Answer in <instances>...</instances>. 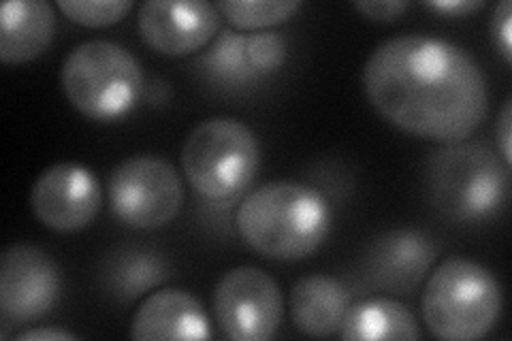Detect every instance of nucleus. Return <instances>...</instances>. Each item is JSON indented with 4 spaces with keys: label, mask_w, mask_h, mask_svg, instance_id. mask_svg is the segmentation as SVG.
Here are the masks:
<instances>
[{
    "label": "nucleus",
    "mask_w": 512,
    "mask_h": 341,
    "mask_svg": "<svg viewBox=\"0 0 512 341\" xmlns=\"http://www.w3.org/2000/svg\"><path fill=\"white\" fill-rule=\"evenodd\" d=\"M363 90L389 124L440 145L468 141L489 116L487 77L476 58L421 32L382 41L363 67Z\"/></svg>",
    "instance_id": "nucleus-1"
},
{
    "label": "nucleus",
    "mask_w": 512,
    "mask_h": 341,
    "mask_svg": "<svg viewBox=\"0 0 512 341\" xmlns=\"http://www.w3.org/2000/svg\"><path fill=\"white\" fill-rule=\"evenodd\" d=\"M331 220V207L323 194L288 180L250 190L235 214L239 235L248 246L282 263L312 256L327 241Z\"/></svg>",
    "instance_id": "nucleus-2"
},
{
    "label": "nucleus",
    "mask_w": 512,
    "mask_h": 341,
    "mask_svg": "<svg viewBox=\"0 0 512 341\" xmlns=\"http://www.w3.org/2000/svg\"><path fill=\"white\" fill-rule=\"evenodd\" d=\"M427 197L453 222H485L510 197V167L485 143L442 145L427 160Z\"/></svg>",
    "instance_id": "nucleus-3"
},
{
    "label": "nucleus",
    "mask_w": 512,
    "mask_h": 341,
    "mask_svg": "<svg viewBox=\"0 0 512 341\" xmlns=\"http://www.w3.org/2000/svg\"><path fill=\"white\" fill-rule=\"evenodd\" d=\"M502 305V286L491 269L466 256H451L431 271L421 310L436 339L476 341L495 329Z\"/></svg>",
    "instance_id": "nucleus-4"
},
{
    "label": "nucleus",
    "mask_w": 512,
    "mask_h": 341,
    "mask_svg": "<svg viewBox=\"0 0 512 341\" xmlns=\"http://www.w3.org/2000/svg\"><path fill=\"white\" fill-rule=\"evenodd\" d=\"M62 92L82 116L96 122L124 118L143 96L139 60L114 41L94 39L64 58Z\"/></svg>",
    "instance_id": "nucleus-5"
},
{
    "label": "nucleus",
    "mask_w": 512,
    "mask_h": 341,
    "mask_svg": "<svg viewBox=\"0 0 512 341\" xmlns=\"http://www.w3.org/2000/svg\"><path fill=\"white\" fill-rule=\"evenodd\" d=\"M259 167V137L237 118L203 120L182 145L186 180L207 201L237 199L250 188Z\"/></svg>",
    "instance_id": "nucleus-6"
},
{
    "label": "nucleus",
    "mask_w": 512,
    "mask_h": 341,
    "mask_svg": "<svg viewBox=\"0 0 512 341\" xmlns=\"http://www.w3.org/2000/svg\"><path fill=\"white\" fill-rule=\"evenodd\" d=\"M109 207L120 222L139 231L167 226L184 205V182L169 160L137 154L111 171Z\"/></svg>",
    "instance_id": "nucleus-7"
},
{
    "label": "nucleus",
    "mask_w": 512,
    "mask_h": 341,
    "mask_svg": "<svg viewBox=\"0 0 512 341\" xmlns=\"http://www.w3.org/2000/svg\"><path fill=\"white\" fill-rule=\"evenodd\" d=\"M62 292L54 258L32 243H13L0 256V337L50 314Z\"/></svg>",
    "instance_id": "nucleus-8"
},
{
    "label": "nucleus",
    "mask_w": 512,
    "mask_h": 341,
    "mask_svg": "<svg viewBox=\"0 0 512 341\" xmlns=\"http://www.w3.org/2000/svg\"><path fill=\"white\" fill-rule=\"evenodd\" d=\"M214 314L224 337L267 341L278 333L284 316L282 290L259 267L229 269L214 288Z\"/></svg>",
    "instance_id": "nucleus-9"
},
{
    "label": "nucleus",
    "mask_w": 512,
    "mask_h": 341,
    "mask_svg": "<svg viewBox=\"0 0 512 341\" xmlns=\"http://www.w3.org/2000/svg\"><path fill=\"white\" fill-rule=\"evenodd\" d=\"M103 190L92 169L77 162L47 167L30 190V209L45 229L79 233L99 216Z\"/></svg>",
    "instance_id": "nucleus-10"
},
{
    "label": "nucleus",
    "mask_w": 512,
    "mask_h": 341,
    "mask_svg": "<svg viewBox=\"0 0 512 341\" xmlns=\"http://www.w3.org/2000/svg\"><path fill=\"white\" fill-rule=\"evenodd\" d=\"M438 261V246L419 229L387 231L367 246L361 271L367 284L391 292V295H414L427 273Z\"/></svg>",
    "instance_id": "nucleus-11"
},
{
    "label": "nucleus",
    "mask_w": 512,
    "mask_h": 341,
    "mask_svg": "<svg viewBox=\"0 0 512 341\" xmlns=\"http://www.w3.org/2000/svg\"><path fill=\"white\" fill-rule=\"evenodd\" d=\"M220 11L203 0H148L139 7L143 41L165 56H188L210 45L220 32Z\"/></svg>",
    "instance_id": "nucleus-12"
},
{
    "label": "nucleus",
    "mask_w": 512,
    "mask_h": 341,
    "mask_svg": "<svg viewBox=\"0 0 512 341\" xmlns=\"http://www.w3.org/2000/svg\"><path fill=\"white\" fill-rule=\"evenodd\" d=\"M131 339L175 341L212 339V324L203 303L182 288H163L146 297L133 316Z\"/></svg>",
    "instance_id": "nucleus-13"
},
{
    "label": "nucleus",
    "mask_w": 512,
    "mask_h": 341,
    "mask_svg": "<svg viewBox=\"0 0 512 341\" xmlns=\"http://www.w3.org/2000/svg\"><path fill=\"white\" fill-rule=\"evenodd\" d=\"M56 13L45 0H9L0 7V60L26 64L54 41Z\"/></svg>",
    "instance_id": "nucleus-14"
},
{
    "label": "nucleus",
    "mask_w": 512,
    "mask_h": 341,
    "mask_svg": "<svg viewBox=\"0 0 512 341\" xmlns=\"http://www.w3.org/2000/svg\"><path fill=\"white\" fill-rule=\"evenodd\" d=\"M352 303V290L333 275L314 273L301 278L291 292L295 329L308 337L338 335Z\"/></svg>",
    "instance_id": "nucleus-15"
},
{
    "label": "nucleus",
    "mask_w": 512,
    "mask_h": 341,
    "mask_svg": "<svg viewBox=\"0 0 512 341\" xmlns=\"http://www.w3.org/2000/svg\"><path fill=\"white\" fill-rule=\"evenodd\" d=\"M167 258L146 246H124L107 256L103 286L120 303H131L163 286L171 278Z\"/></svg>",
    "instance_id": "nucleus-16"
},
{
    "label": "nucleus",
    "mask_w": 512,
    "mask_h": 341,
    "mask_svg": "<svg viewBox=\"0 0 512 341\" xmlns=\"http://www.w3.org/2000/svg\"><path fill=\"white\" fill-rule=\"evenodd\" d=\"M338 335L346 341H419V322L404 303L389 297L350 303Z\"/></svg>",
    "instance_id": "nucleus-17"
},
{
    "label": "nucleus",
    "mask_w": 512,
    "mask_h": 341,
    "mask_svg": "<svg viewBox=\"0 0 512 341\" xmlns=\"http://www.w3.org/2000/svg\"><path fill=\"white\" fill-rule=\"evenodd\" d=\"M205 79L224 88L250 86L259 79L246 56V37L233 28H222L197 60Z\"/></svg>",
    "instance_id": "nucleus-18"
},
{
    "label": "nucleus",
    "mask_w": 512,
    "mask_h": 341,
    "mask_svg": "<svg viewBox=\"0 0 512 341\" xmlns=\"http://www.w3.org/2000/svg\"><path fill=\"white\" fill-rule=\"evenodd\" d=\"M220 15L239 30H265L288 22L303 7L299 0H220Z\"/></svg>",
    "instance_id": "nucleus-19"
},
{
    "label": "nucleus",
    "mask_w": 512,
    "mask_h": 341,
    "mask_svg": "<svg viewBox=\"0 0 512 341\" xmlns=\"http://www.w3.org/2000/svg\"><path fill=\"white\" fill-rule=\"evenodd\" d=\"M56 7L79 26L105 28L122 22L135 5L131 0H58Z\"/></svg>",
    "instance_id": "nucleus-20"
},
{
    "label": "nucleus",
    "mask_w": 512,
    "mask_h": 341,
    "mask_svg": "<svg viewBox=\"0 0 512 341\" xmlns=\"http://www.w3.org/2000/svg\"><path fill=\"white\" fill-rule=\"evenodd\" d=\"M246 56L254 73L265 77L284 67L288 58V47L280 32L261 30L246 37Z\"/></svg>",
    "instance_id": "nucleus-21"
},
{
    "label": "nucleus",
    "mask_w": 512,
    "mask_h": 341,
    "mask_svg": "<svg viewBox=\"0 0 512 341\" xmlns=\"http://www.w3.org/2000/svg\"><path fill=\"white\" fill-rule=\"evenodd\" d=\"M491 37L495 52L502 56V60L512 64V3L510 0H500L491 15Z\"/></svg>",
    "instance_id": "nucleus-22"
},
{
    "label": "nucleus",
    "mask_w": 512,
    "mask_h": 341,
    "mask_svg": "<svg viewBox=\"0 0 512 341\" xmlns=\"http://www.w3.org/2000/svg\"><path fill=\"white\" fill-rule=\"evenodd\" d=\"M352 7L365 15L367 20L395 22L406 13L408 3H404V0H359V3H352Z\"/></svg>",
    "instance_id": "nucleus-23"
},
{
    "label": "nucleus",
    "mask_w": 512,
    "mask_h": 341,
    "mask_svg": "<svg viewBox=\"0 0 512 341\" xmlns=\"http://www.w3.org/2000/svg\"><path fill=\"white\" fill-rule=\"evenodd\" d=\"M495 137H498V150L502 160L512 165V101L506 99L498 113V124H495Z\"/></svg>",
    "instance_id": "nucleus-24"
},
{
    "label": "nucleus",
    "mask_w": 512,
    "mask_h": 341,
    "mask_svg": "<svg viewBox=\"0 0 512 341\" xmlns=\"http://www.w3.org/2000/svg\"><path fill=\"white\" fill-rule=\"evenodd\" d=\"M427 7L448 15V18H463V15L485 9L487 3L485 0H436V3H427Z\"/></svg>",
    "instance_id": "nucleus-25"
},
{
    "label": "nucleus",
    "mask_w": 512,
    "mask_h": 341,
    "mask_svg": "<svg viewBox=\"0 0 512 341\" xmlns=\"http://www.w3.org/2000/svg\"><path fill=\"white\" fill-rule=\"evenodd\" d=\"M15 339L20 341H43V339H54V341H69V339H79L77 333L67 331V329H56V327H35V329H24L22 333L15 335Z\"/></svg>",
    "instance_id": "nucleus-26"
}]
</instances>
